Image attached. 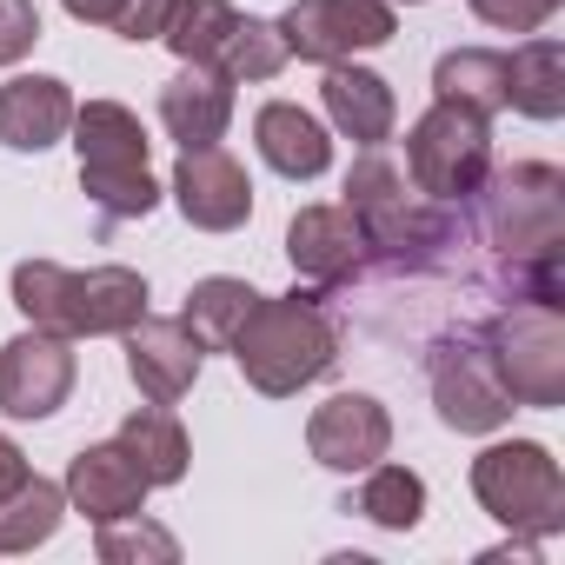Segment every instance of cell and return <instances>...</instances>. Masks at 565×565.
I'll return each mask as SVG.
<instances>
[{
    "instance_id": "7",
    "label": "cell",
    "mask_w": 565,
    "mask_h": 565,
    "mask_svg": "<svg viewBox=\"0 0 565 565\" xmlns=\"http://www.w3.org/2000/svg\"><path fill=\"white\" fill-rule=\"evenodd\" d=\"M406 173L426 200L452 206V200H472L479 180L492 173V120L472 114V107H452V100H433L413 134H406Z\"/></svg>"
},
{
    "instance_id": "35",
    "label": "cell",
    "mask_w": 565,
    "mask_h": 565,
    "mask_svg": "<svg viewBox=\"0 0 565 565\" xmlns=\"http://www.w3.org/2000/svg\"><path fill=\"white\" fill-rule=\"evenodd\" d=\"M393 8H399V0H393ZM406 8H419V0H406Z\"/></svg>"
},
{
    "instance_id": "14",
    "label": "cell",
    "mask_w": 565,
    "mask_h": 565,
    "mask_svg": "<svg viewBox=\"0 0 565 565\" xmlns=\"http://www.w3.org/2000/svg\"><path fill=\"white\" fill-rule=\"evenodd\" d=\"M127 380L140 386V399H160V406H180L186 393H193V380H200V340L186 333V320L173 313H140L127 333Z\"/></svg>"
},
{
    "instance_id": "18",
    "label": "cell",
    "mask_w": 565,
    "mask_h": 565,
    "mask_svg": "<svg viewBox=\"0 0 565 565\" xmlns=\"http://www.w3.org/2000/svg\"><path fill=\"white\" fill-rule=\"evenodd\" d=\"M160 127L180 147H213L233 127V81L206 61H180V74L160 87Z\"/></svg>"
},
{
    "instance_id": "13",
    "label": "cell",
    "mask_w": 565,
    "mask_h": 565,
    "mask_svg": "<svg viewBox=\"0 0 565 565\" xmlns=\"http://www.w3.org/2000/svg\"><path fill=\"white\" fill-rule=\"evenodd\" d=\"M307 452L327 472H366L393 452V413L373 393H333L307 419Z\"/></svg>"
},
{
    "instance_id": "5",
    "label": "cell",
    "mask_w": 565,
    "mask_h": 565,
    "mask_svg": "<svg viewBox=\"0 0 565 565\" xmlns=\"http://www.w3.org/2000/svg\"><path fill=\"white\" fill-rule=\"evenodd\" d=\"M472 499L505 532L552 539L565 525V472H558L552 446H539V439H492L472 459Z\"/></svg>"
},
{
    "instance_id": "25",
    "label": "cell",
    "mask_w": 565,
    "mask_h": 565,
    "mask_svg": "<svg viewBox=\"0 0 565 565\" xmlns=\"http://www.w3.org/2000/svg\"><path fill=\"white\" fill-rule=\"evenodd\" d=\"M67 519V492L41 472H28L8 499H0V558H14V552H34L61 532Z\"/></svg>"
},
{
    "instance_id": "24",
    "label": "cell",
    "mask_w": 565,
    "mask_h": 565,
    "mask_svg": "<svg viewBox=\"0 0 565 565\" xmlns=\"http://www.w3.org/2000/svg\"><path fill=\"white\" fill-rule=\"evenodd\" d=\"M433 100L472 107V114H505V54L499 47H452L433 67Z\"/></svg>"
},
{
    "instance_id": "28",
    "label": "cell",
    "mask_w": 565,
    "mask_h": 565,
    "mask_svg": "<svg viewBox=\"0 0 565 565\" xmlns=\"http://www.w3.org/2000/svg\"><path fill=\"white\" fill-rule=\"evenodd\" d=\"M294 54H287V41H279V28L273 21H259V14H239V28H233V41H226V54H220V74L239 87V81H273L279 67H287Z\"/></svg>"
},
{
    "instance_id": "15",
    "label": "cell",
    "mask_w": 565,
    "mask_h": 565,
    "mask_svg": "<svg viewBox=\"0 0 565 565\" xmlns=\"http://www.w3.org/2000/svg\"><path fill=\"white\" fill-rule=\"evenodd\" d=\"M61 492H67V512H81V519L107 525V519L140 512L153 486L140 479V466L127 459V446H120V439H100V446H81V452L67 459Z\"/></svg>"
},
{
    "instance_id": "9",
    "label": "cell",
    "mask_w": 565,
    "mask_h": 565,
    "mask_svg": "<svg viewBox=\"0 0 565 565\" xmlns=\"http://www.w3.org/2000/svg\"><path fill=\"white\" fill-rule=\"evenodd\" d=\"M426 373H433L439 426H452V433L486 439V433H499L519 413L512 393H505V380H499V366H492V353H486V340H446V347H433Z\"/></svg>"
},
{
    "instance_id": "33",
    "label": "cell",
    "mask_w": 565,
    "mask_h": 565,
    "mask_svg": "<svg viewBox=\"0 0 565 565\" xmlns=\"http://www.w3.org/2000/svg\"><path fill=\"white\" fill-rule=\"evenodd\" d=\"M28 472H34V466H28V452H21V446H14L8 433H0V499H8V492H14V486L28 479Z\"/></svg>"
},
{
    "instance_id": "3",
    "label": "cell",
    "mask_w": 565,
    "mask_h": 565,
    "mask_svg": "<svg viewBox=\"0 0 565 565\" xmlns=\"http://www.w3.org/2000/svg\"><path fill=\"white\" fill-rule=\"evenodd\" d=\"M233 360H239V373H246L253 393L294 399L300 386H313V380L333 373L340 327L327 320L320 294H279V300L259 294V307L246 313V327L233 340Z\"/></svg>"
},
{
    "instance_id": "20",
    "label": "cell",
    "mask_w": 565,
    "mask_h": 565,
    "mask_svg": "<svg viewBox=\"0 0 565 565\" xmlns=\"http://www.w3.org/2000/svg\"><path fill=\"white\" fill-rule=\"evenodd\" d=\"M320 107H327L333 134L360 140V147H386V140H393V120H399L393 87H386L373 67H353V61H333V67H327V81H320Z\"/></svg>"
},
{
    "instance_id": "26",
    "label": "cell",
    "mask_w": 565,
    "mask_h": 565,
    "mask_svg": "<svg viewBox=\"0 0 565 565\" xmlns=\"http://www.w3.org/2000/svg\"><path fill=\"white\" fill-rule=\"evenodd\" d=\"M347 512H360V519H373L380 532H413L419 519H426V479L413 472V466H366L360 472V492L347 499Z\"/></svg>"
},
{
    "instance_id": "17",
    "label": "cell",
    "mask_w": 565,
    "mask_h": 565,
    "mask_svg": "<svg viewBox=\"0 0 565 565\" xmlns=\"http://www.w3.org/2000/svg\"><path fill=\"white\" fill-rule=\"evenodd\" d=\"M74 87L61 74H14L0 87V147L14 153H47L74 127Z\"/></svg>"
},
{
    "instance_id": "11",
    "label": "cell",
    "mask_w": 565,
    "mask_h": 565,
    "mask_svg": "<svg viewBox=\"0 0 565 565\" xmlns=\"http://www.w3.org/2000/svg\"><path fill=\"white\" fill-rule=\"evenodd\" d=\"M340 206L360 220L366 246H386V253H406L413 239L439 233V220H426V213L413 206L406 173L393 167L386 147H360V160L347 167V200H340Z\"/></svg>"
},
{
    "instance_id": "34",
    "label": "cell",
    "mask_w": 565,
    "mask_h": 565,
    "mask_svg": "<svg viewBox=\"0 0 565 565\" xmlns=\"http://www.w3.org/2000/svg\"><path fill=\"white\" fill-rule=\"evenodd\" d=\"M61 8H67L74 21H87V28H114V14L127 8V0H61Z\"/></svg>"
},
{
    "instance_id": "29",
    "label": "cell",
    "mask_w": 565,
    "mask_h": 565,
    "mask_svg": "<svg viewBox=\"0 0 565 565\" xmlns=\"http://www.w3.org/2000/svg\"><path fill=\"white\" fill-rule=\"evenodd\" d=\"M94 552H100L107 565H134V558H160V565H173V558H180V539H173L167 525H153L147 512H127V519H107V525H100Z\"/></svg>"
},
{
    "instance_id": "12",
    "label": "cell",
    "mask_w": 565,
    "mask_h": 565,
    "mask_svg": "<svg viewBox=\"0 0 565 565\" xmlns=\"http://www.w3.org/2000/svg\"><path fill=\"white\" fill-rule=\"evenodd\" d=\"M167 193L186 213V226H200V233H239L253 220V180L220 140L213 147H180Z\"/></svg>"
},
{
    "instance_id": "10",
    "label": "cell",
    "mask_w": 565,
    "mask_h": 565,
    "mask_svg": "<svg viewBox=\"0 0 565 565\" xmlns=\"http://www.w3.org/2000/svg\"><path fill=\"white\" fill-rule=\"evenodd\" d=\"M74 380H81V360H74L67 333L28 327L0 347V413L8 419H54L67 406Z\"/></svg>"
},
{
    "instance_id": "6",
    "label": "cell",
    "mask_w": 565,
    "mask_h": 565,
    "mask_svg": "<svg viewBox=\"0 0 565 565\" xmlns=\"http://www.w3.org/2000/svg\"><path fill=\"white\" fill-rule=\"evenodd\" d=\"M486 353H492L512 406H532V413L565 406V320H558V300H512L486 327Z\"/></svg>"
},
{
    "instance_id": "8",
    "label": "cell",
    "mask_w": 565,
    "mask_h": 565,
    "mask_svg": "<svg viewBox=\"0 0 565 565\" xmlns=\"http://www.w3.org/2000/svg\"><path fill=\"white\" fill-rule=\"evenodd\" d=\"M273 28L287 41V54L333 67V61H353L366 47H386L399 34V14H393V0H294Z\"/></svg>"
},
{
    "instance_id": "19",
    "label": "cell",
    "mask_w": 565,
    "mask_h": 565,
    "mask_svg": "<svg viewBox=\"0 0 565 565\" xmlns=\"http://www.w3.org/2000/svg\"><path fill=\"white\" fill-rule=\"evenodd\" d=\"M253 147L279 180H320L333 167V134L300 100H266L253 114Z\"/></svg>"
},
{
    "instance_id": "16",
    "label": "cell",
    "mask_w": 565,
    "mask_h": 565,
    "mask_svg": "<svg viewBox=\"0 0 565 565\" xmlns=\"http://www.w3.org/2000/svg\"><path fill=\"white\" fill-rule=\"evenodd\" d=\"M287 259L313 287H347L366 266V233L347 206H300L294 226H287Z\"/></svg>"
},
{
    "instance_id": "4",
    "label": "cell",
    "mask_w": 565,
    "mask_h": 565,
    "mask_svg": "<svg viewBox=\"0 0 565 565\" xmlns=\"http://www.w3.org/2000/svg\"><path fill=\"white\" fill-rule=\"evenodd\" d=\"M74 153H81V193L100 206V220H147L160 206V186L147 173V127L120 100H87L74 107Z\"/></svg>"
},
{
    "instance_id": "2",
    "label": "cell",
    "mask_w": 565,
    "mask_h": 565,
    "mask_svg": "<svg viewBox=\"0 0 565 565\" xmlns=\"http://www.w3.org/2000/svg\"><path fill=\"white\" fill-rule=\"evenodd\" d=\"M486 239L525 279V300H558V246H565V173L545 160H519L479 180Z\"/></svg>"
},
{
    "instance_id": "30",
    "label": "cell",
    "mask_w": 565,
    "mask_h": 565,
    "mask_svg": "<svg viewBox=\"0 0 565 565\" xmlns=\"http://www.w3.org/2000/svg\"><path fill=\"white\" fill-rule=\"evenodd\" d=\"M472 21L479 28H499V34H539L552 14H558V0H466Z\"/></svg>"
},
{
    "instance_id": "1",
    "label": "cell",
    "mask_w": 565,
    "mask_h": 565,
    "mask_svg": "<svg viewBox=\"0 0 565 565\" xmlns=\"http://www.w3.org/2000/svg\"><path fill=\"white\" fill-rule=\"evenodd\" d=\"M14 307L28 313V327L67 333V340H120L140 313H147V273L134 266H61V259H21L14 266Z\"/></svg>"
},
{
    "instance_id": "27",
    "label": "cell",
    "mask_w": 565,
    "mask_h": 565,
    "mask_svg": "<svg viewBox=\"0 0 565 565\" xmlns=\"http://www.w3.org/2000/svg\"><path fill=\"white\" fill-rule=\"evenodd\" d=\"M233 28H239V8H233V0H173V14H167L160 41H167L180 61H206V67H220Z\"/></svg>"
},
{
    "instance_id": "21",
    "label": "cell",
    "mask_w": 565,
    "mask_h": 565,
    "mask_svg": "<svg viewBox=\"0 0 565 565\" xmlns=\"http://www.w3.org/2000/svg\"><path fill=\"white\" fill-rule=\"evenodd\" d=\"M114 439L127 446V459L140 466V479H147V486H180V479H186V466H193V439H186L180 413H173V406H160V399L134 406V413L120 419V433H114Z\"/></svg>"
},
{
    "instance_id": "31",
    "label": "cell",
    "mask_w": 565,
    "mask_h": 565,
    "mask_svg": "<svg viewBox=\"0 0 565 565\" xmlns=\"http://www.w3.org/2000/svg\"><path fill=\"white\" fill-rule=\"evenodd\" d=\"M34 41H41V8L34 0H0V67L28 61Z\"/></svg>"
},
{
    "instance_id": "32",
    "label": "cell",
    "mask_w": 565,
    "mask_h": 565,
    "mask_svg": "<svg viewBox=\"0 0 565 565\" xmlns=\"http://www.w3.org/2000/svg\"><path fill=\"white\" fill-rule=\"evenodd\" d=\"M167 14H173V0H127V8L114 14V34L120 41H160V28H167Z\"/></svg>"
},
{
    "instance_id": "22",
    "label": "cell",
    "mask_w": 565,
    "mask_h": 565,
    "mask_svg": "<svg viewBox=\"0 0 565 565\" xmlns=\"http://www.w3.org/2000/svg\"><path fill=\"white\" fill-rule=\"evenodd\" d=\"M505 107L525 120H558L565 114V47L552 34H525L505 54Z\"/></svg>"
},
{
    "instance_id": "23",
    "label": "cell",
    "mask_w": 565,
    "mask_h": 565,
    "mask_svg": "<svg viewBox=\"0 0 565 565\" xmlns=\"http://www.w3.org/2000/svg\"><path fill=\"white\" fill-rule=\"evenodd\" d=\"M253 307H259V287H246V279H233V273H206V279L186 287L180 320L200 340V353H233V340H239Z\"/></svg>"
}]
</instances>
